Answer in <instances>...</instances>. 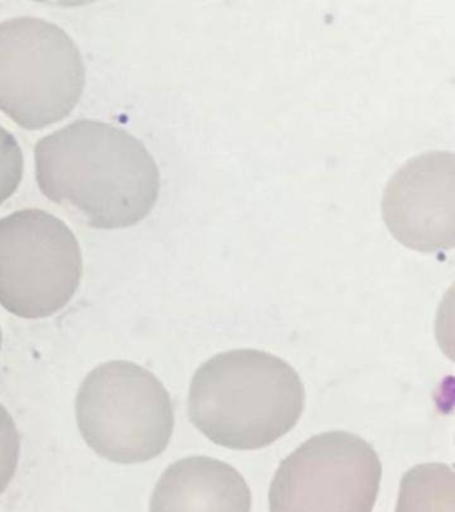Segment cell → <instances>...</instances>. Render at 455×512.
<instances>
[{"mask_svg":"<svg viewBox=\"0 0 455 512\" xmlns=\"http://www.w3.org/2000/svg\"><path fill=\"white\" fill-rule=\"evenodd\" d=\"M35 167L46 198L103 230L142 222L161 190L157 163L141 140L98 120H77L39 140Z\"/></svg>","mask_w":455,"mask_h":512,"instance_id":"1","label":"cell"},{"mask_svg":"<svg viewBox=\"0 0 455 512\" xmlns=\"http://www.w3.org/2000/svg\"><path fill=\"white\" fill-rule=\"evenodd\" d=\"M305 408L297 371L267 352L234 350L207 360L191 380L190 422L231 450H259L289 434Z\"/></svg>","mask_w":455,"mask_h":512,"instance_id":"2","label":"cell"},{"mask_svg":"<svg viewBox=\"0 0 455 512\" xmlns=\"http://www.w3.org/2000/svg\"><path fill=\"white\" fill-rule=\"evenodd\" d=\"M75 410L85 442L115 463L157 458L174 432L173 402L161 380L125 360L94 368L79 388Z\"/></svg>","mask_w":455,"mask_h":512,"instance_id":"3","label":"cell"},{"mask_svg":"<svg viewBox=\"0 0 455 512\" xmlns=\"http://www.w3.org/2000/svg\"><path fill=\"white\" fill-rule=\"evenodd\" d=\"M86 68L74 40L33 16L0 23V111L26 130L61 122L85 90Z\"/></svg>","mask_w":455,"mask_h":512,"instance_id":"4","label":"cell"},{"mask_svg":"<svg viewBox=\"0 0 455 512\" xmlns=\"http://www.w3.org/2000/svg\"><path fill=\"white\" fill-rule=\"evenodd\" d=\"M77 236L63 220L39 208L0 219V304L25 319L57 314L81 284Z\"/></svg>","mask_w":455,"mask_h":512,"instance_id":"5","label":"cell"},{"mask_svg":"<svg viewBox=\"0 0 455 512\" xmlns=\"http://www.w3.org/2000/svg\"><path fill=\"white\" fill-rule=\"evenodd\" d=\"M382 464L366 440L323 432L279 466L269 491L270 512H373Z\"/></svg>","mask_w":455,"mask_h":512,"instance_id":"6","label":"cell"},{"mask_svg":"<svg viewBox=\"0 0 455 512\" xmlns=\"http://www.w3.org/2000/svg\"><path fill=\"white\" fill-rule=\"evenodd\" d=\"M455 156L430 151L415 156L390 179L383 219L394 238L419 252L451 250L455 244Z\"/></svg>","mask_w":455,"mask_h":512,"instance_id":"7","label":"cell"},{"mask_svg":"<svg viewBox=\"0 0 455 512\" xmlns=\"http://www.w3.org/2000/svg\"><path fill=\"white\" fill-rule=\"evenodd\" d=\"M251 491L230 464L190 456L171 464L151 496L150 512H250Z\"/></svg>","mask_w":455,"mask_h":512,"instance_id":"8","label":"cell"},{"mask_svg":"<svg viewBox=\"0 0 455 512\" xmlns=\"http://www.w3.org/2000/svg\"><path fill=\"white\" fill-rule=\"evenodd\" d=\"M395 512H455V474L442 463L418 464L401 480Z\"/></svg>","mask_w":455,"mask_h":512,"instance_id":"9","label":"cell"},{"mask_svg":"<svg viewBox=\"0 0 455 512\" xmlns=\"http://www.w3.org/2000/svg\"><path fill=\"white\" fill-rule=\"evenodd\" d=\"M21 146L11 132L0 126V204L14 195L23 178Z\"/></svg>","mask_w":455,"mask_h":512,"instance_id":"10","label":"cell"},{"mask_svg":"<svg viewBox=\"0 0 455 512\" xmlns=\"http://www.w3.org/2000/svg\"><path fill=\"white\" fill-rule=\"evenodd\" d=\"M21 455V436L13 416L0 404V495L7 490L17 472Z\"/></svg>","mask_w":455,"mask_h":512,"instance_id":"11","label":"cell"},{"mask_svg":"<svg viewBox=\"0 0 455 512\" xmlns=\"http://www.w3.org/2000/svg\"><path fill=\"white\" fill-rule=\"evenodd\" d=\"M2 330H0V348H2Z\"/></svg>","mask_w":455,"mask_h":512,"instance_id":"12","label":"cell"}]
</instances>
